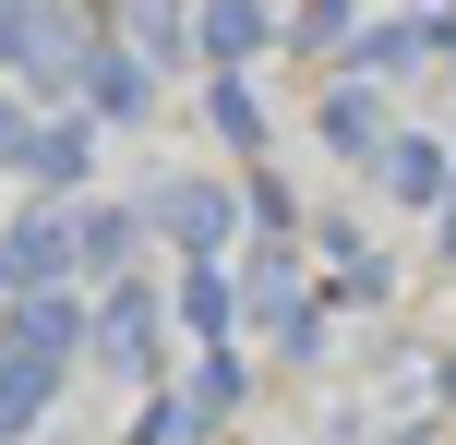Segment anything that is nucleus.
Wrapping results in <instances>:
<instances>
[{
  "instance_id": "1",
  "label": "nucleus",
  "mask_w": 456,
  "mask_h": 445,
  "mask_svg": "<svg viewBox=\"0 0 456 445\" xmlns=\"http://www.w3.org/2000/svg\"><path fill=\"white\" fill-rule=\"evenodd\" d=\"M0 289H12V253H0Z\"/></svg>"
}]
</instances>
